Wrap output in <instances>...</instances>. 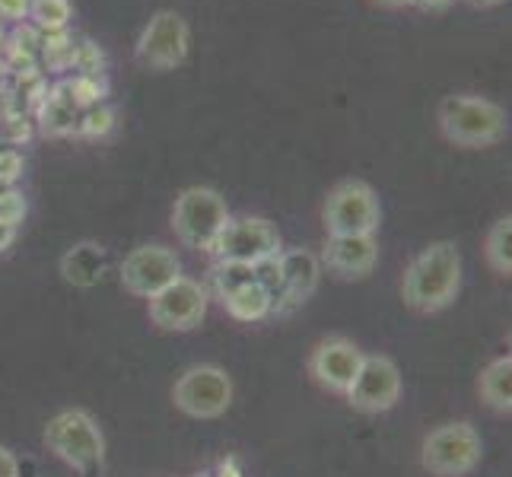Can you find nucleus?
<instances>
[{
	"label": "nucleus",
	"instance_id": "nucleus-1",
	"mask_svg": "<svg viewBox=\"0 0 512 477\" xmlns=\"http://www.w3.org/2000/svg\"><path fill=\"white\" fill-rule=\"evenodd\" d=\"M458 287H462V255L455 242H433L427 245L404 271L401 296L414 312H443L455 303Z\"/></svg>",
	"mask_w": 512,
	"mask_h": 477
},
{
	"label": "nucleus",
	"instance_id": "nucleus-2",
	"mask_svg": "<svg viewBox=\"0 0 512 477\" xmlns=\"http://www.w3.org/2000/svg\"><path fill=\"white\" fill-rule=\"evenodd\" d=\"M439 131L455 147L465 150H484L500 144L509 134V118L506 109L497 102L474 93H452L439 102Z\"/></svg>",
	"mask_w": 512,
	"mask_h": 477
},
{
	"label": "nucleus",
	"instance_id": "nucleus-3",
	"mask_svg": "<svg viewBox=\"0 0 512 477\" xmlns=\"http://www.w3.org/2000/svg\"><path fill=\"white\" fill-rule=\"evenodd\" d=\"M229 207L226 198L214 188H204V185H194L185 188L179 198H175L172 207V229L188 249H198V252H210L214 242L220 239L223 226L229 223Z\"/></svg>",
	"mask_w": 512,
	"mask_h": 477
},
{
	"label": "nucleus",
	"instance_id": "nucleus-4",
	"mask_svg": "<svg viewBox=\"0 0 512 477\" xmlns=\"http://www.w3.org/2000/svg\"><path fill=\"white\" fill-rule=\"evenodd\" d=\"M45 446L55 452L64 465L77 468L83 474H96L105 458V439L93 414L86 411H61L48 420L45 427Z\"/></svg>",
	"mask_w": 512,
	"mask_h": 477
},
{
	"label": "nucleus",
	"instance_id": "nucleus-5",
	"mask_svg": "<svg viewBox=\"0 0 512 477\" xmlns=\"http://www.w3.org/2000/svg\"><path fill=\"white\" fill-rule=\"evenodd\" d=\"M322 223L328 236H376L382 207L373 185H366L363 179L338 182L325 198Z\"/></svg>",
	"mask_w": 512,
	"mask_h": 477
},
{
	"label": "nucleus",
	"instance_id": "nucleus-6",
	"mask_svg": "<svg viewBox=\"0 0 512 477\" xmlns=\"http://www.w3.org/2000/svg\"><path fill=\"white\" fill-rule=\"evenodd\" d=\"M481 452L484 446L478 430L471 423L458 420V423H443V427H436L423 439L420 462L439 477H462L481 465Z\"/></svg>",
	"mask_w": 512,
	"mask_h": 477
},
{
	"label": "nucleus",
	"instance_id": "nucleus-7",
	"mask_svg": "<svg viewBox=\"0 0 512 477\" xmlns=\"http://www.w3.org/2000/svg\"><path fill=\"white\" fill-rule=\"evenodd\" d=\"M191 48V29L182 13L160 10L150 16V23L140 32L134 45L137 67L153 70V74H166V70L182 67Z\"/></svg>",
	"mask_w": 512,
	"mask_h": 477
},
{
	"label": "nucleus",
	"instance_id": "nucleus-8",
	"mask_svg": "<svg viewBox=\"0 0 512 477\" xmlns=\"http://www.w3.org/2000/svg\"><path fill=\"white\" fill-rule=\"evenodd\" d=\"M175 408L188 417L214 420L223 417L233 404V379L220 366H191L172 388Z\"/></svg>",
	"mask_w": 512,
	"mask_h": 477
},
{
	"label": "nucleus",
	"instance_id": "nucleus-9",
	"mask_svg": "<svg viewBox=\"0 0 512 477\" xmlns=\"http://www.w3.org/2000/svg\"><path fill=\"white\" fill-rule=\"evenodd\" d=\"M210 252H217L223 264H249V268H255L258 261L280 252V233L264 217H229Z\"/></svg>",
	"mask_w": 512,
	"mask_h": 477
},
{
	"label": "nucleus",
	"instance_id": "nucleus-10",
	"mask_svg": "<svg viewBox=\"0 0 512 477\" xmlns=\"http://www.w3.org/2000/svg\"><path fill=\"white\" fill-rule=\"evenodd\" d=\"M182 277V261L166 245H140L121 261V287L131 296L153 299Z\"/></svg>",
	"mask_w": 512,
	"mask_h": 477
},
{
	"label": "nucleus",
	"instance_id": "nucleus-11",
	"mask_svg": "<svg viewBox=\"0 0 512 477\" xmlns=\"http://www.w3.org/2000/svg\"><path fill=\"white\" fill-rule=\"evenodd\" d=\"M401 398V369L392 357L376 353V357H363V366L357 379H353L347 401L353 411L360 414H385L392 411Z\"/></svg>",
	"mask_w": 512,
	"mask_h": 477
},
{
	"label": "nucleus",
	"instance_id": "nucleus-12",
	"mask_svg": "<svg viewBox=\"0 0 512 477\" xmlns=\"http://www.w3.org/2000/svg\"><path fill=\"white\" fill-rule=\"evenodd\" d=\"M207 315V293L198 280L179 277L150 299V318L163 331H191Z\"/></svg>",
	"mask_w": 512,
	"mask_h": 477
},
{
	"label": "nucleus",
	"instance_id": "nucleus-13",
	"mask_svg": "<svg viewBox=\"0 0 512 477\" xmlns=\"http://www.w3.org/2000/svg\"><path fill=\"white\" fill-rule=\"evenodd\" d=\"M217 284L226 312L239 322H261L274 309L271 293L258 284L255 268H249V264H220Z\"/></svg>",
	"mask_w": 512,
	"mask_h": 477
},
{
	"label": "nucleus",
	"instance_id": "nucleus-14",
	"mask_svg": "<svg viewBox=\"0 0 512 477\" xmlns=\"http://www.w3.org/2000/svg\"><path fill=\"white\" fill-rule=\"evenodd\" d=\"M366 353L347 341V338H325L322 344H315L309 357V373L322 388L334 395H347L353 379H357Z\"/></svg>",
	"mask_w": 512,
	"mask_h": 477
},
{
	"label": "nucleus",
	"instance_id": "nucleus-15",
	"mask_svg": "<svg viewBox=\"0 0 512 477\" xmlns=\"http://www.w3.org/2000/svg\"><path fill=\"white\" fill-rule=\"evenodd\" d=\"M319 261L341 280H360L373 274L379 261V242L376 236H328Z\"/></svg>",
	"mask_w": 512,
	"mask_h": 477
},
{
	"label": "nucleus",
	"instance_id": "nucleus-16",
	"mask_svg": "<svg viewBox=\"0 0 512 477\" xmlns=\"http://www.w3.org/2000/svg\"><path fill=\"white\" fill-rule=\"evenodd\" d=\"M277 268H280V303H284L287 309L306 303V299L315 293V287H319V280H322L319 255H312L306 249L277 252Z\"/></svg>",
	"mask_w": 512,
	"mask_h": 477
},
{
	"label": "nucleus",
	"instance_id": "nucleus-17",
	"mask_svg": "<svg viewBox=\"0 0 512 477\" xmlns=\"http://www.w3.org/2000/svg\"><path fill=\"white\" fill-rule=\"evenodd\" d=\"M105 268H109V252L99 242H77L61 258V274L74 287H96Z\"/></svg>",
	"mask_w": 512,
	"mask_h": 477
},
{
	"label": "nucleus",
	"instance_id": "nucleus-18",
	"mask_svg": "<svg viewBox=\"0 0 512 477\" xmlns=\"http://www.w3.org/2000/svg\"><path fill=\"white\" fill-rule=\"evenodd\" d=\"M478 392L487 408H493L497 414L512 411V357H497L484 369L478 379Z\"/></svg>",
	"mask_w": 512,
	"mask_h": 477
},
{
	"label": "nucleus",
	"instance_id": "nucleus-19",
	"mask_svg": "<svg viewBox=\"0 0 512 477\" xmlns=\"http://www.w3.org/2000/svg\"><path fill=\"white\" fill-rule=\"evenodd\" d=\"M484 255L487 264L500 277L512 274V220L503 217L487 229V242H484Z\"/></svg>",
	"mask_w": 512,
	"mask_h": 477
},
{
	"label": "nucleus",
	"instance_id": "nucleus-20",
	"mask_svg": "<svg viewBox=\"0 0 512 477\" xmlns=\"http://www.w3.org/2000/svg\"><path fill=\"white\" fill-rule=\"evenodd\" d=\"M80 102L74 96H51L42 112V128L48 134H74L80 128Z\"/></svg>",
	"mask_w": 512,
	"mask_h": 477
},
{
	"label": "nucleus",
	"instance_id": "nucleus-21",
	"mask_svg": "<svg viewBox=\"0 0 512 477\" xmlns=\"http://www.w3.org/2000/svg\"><path fill=\"white\" fill-rule=\"evenodd\" d=\"M26 20H32L35 29L55 35L70 26V20H74V7H70V0H32Z\"/></svg>",
	"mask_w": 512,
	"mask_h": 477
},
{
	"label": "nucleus",
	"instance_id": "nucleus-22",
	"mask_svg": "<svg viewBox=\"0 0 512 477\" xmlns=\"http://www.w3.org/2000/svg\"><path fill=\"white\" fill-rule=\"evenodd\" d=\"M115 125V115L109 105H102V102H93V105H86V109L80 112V134L86 137H102V134H109Z\"/></svg>",
	"mask_w": 512,
	"mask_h": 477
},
{
	"label": "nucleus",
	"instance_id": "nucleus-23",
	"mask_svg": "<svg viewBox=\"0 0 512 477\" xmlns=\"http://www.w3.org/2000/svg\"><path fill=\"white\" fill-rule=\"evenodd\" d=\"M26 198H23V191H16V188H4L0 191V223L4 226H13V229H20V223L26 220Z\"/></svg>",
	"mask_w": 512,
	"mask_h": 477
},
{
	"label": "nucleus",
	"instance_id": "nucleus-24",
	"mask_svg": "<svg viewBox=\"0 0 512 477\" xmlns=\"http://www.w3.org/2000/svg\"><path fill=\"white\" fill-rule=\"evenodd\" d=\"M29 4L32 0H0V20H26L29 16Z\"/></svg>",
	"mask_w": 512,
	"mask_h": 477
},
{
	"label": "nucleus",
	"instance_id": "nucleus-25",
	"mask_svg": "<svg viewBox=\"0 0 512 477\" xmlns=\"http://www.w3.org/2000/svg\"><path fill=\"white\" fill-rule=\"evenodd\" d=\"M0 477H20V462L7 446H0Z\"/></svg>",
	"mask_w": 512,
	"mask_h": 477
},
{
	"label": "nucleus",
	"instance_id": "nucleus-26",
	"mask_svg": "<svg viewBox=\"0 0 512 477\" xmlns=\"http://www.w3.org/2000/svg\"><path fill=\"white\" fill-rule=\"evenodd\" d=\"M455 4V0H411V7L423 10V13H443Z\"/></svg>",
	"mask_w": 512,
	"mask_h": 477
},
{
	"label": "nucleus",
	"instance_id": "nucleus-27",
	"mask_svg": "<svg viewBox=\"0 0 512 477\" xmlns=\"http://www.w3.org/2000/svg\"><path fill=\"white\" fill-rule=\"evenodd\" d=\"M13 239H16V229H13V226H4V223H0V252H7L10 245H13Z\"/></svg>",
	"mask_w": 512,
	"mask_h": 477
},
{
	"label": "nucleus",
	"instance_id": "nucleus-28",
	"mask_svg": "<svg viewBox=\"0 0 512 477\" xmlns=\"http://www.w3.org/2000/svg\"><path fill=\"white\" fill-rule=\"evenodd\" d=\"M376 4L388 10H401V7H411V0H376Z\"/></svg>",
	"mask_w": 512,
	"mask_h": 477
},
{
	"label": "nucleus",
	"instance_id": "nucleus-29",
	"mask_svg": "<svg viewBox=\"0 0 512 477\" xmlns=\"http://www.w3.org/2000/svg\"><path fill=\"white\" fill-rule=\"evenodd\" d=\"M468 4H474V7H497V4H503V0H468Z\"/></svg>",
	"mask_w": 512,
	"mask_h": 477
}]
</instances>
